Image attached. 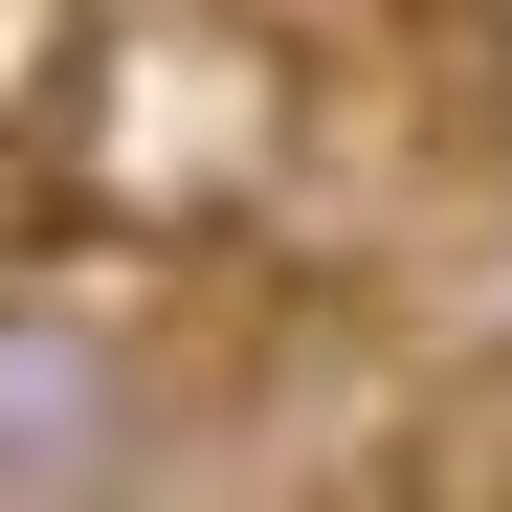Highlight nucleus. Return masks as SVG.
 Here are the masks:
<instances>
[{"mask_svg": "<svg viewBox=\"0 0 512 512\" xmlns=\"http://www.w3.org/2000/svg\"><path fill=\"white\" fill-rule=\"evenodd\" d=\"M112 468H134V334L0 290V490H112Z\"/></svg>", "mask_w": 512, "mask_h": 512, "instance_id": "f257e3e1", "label": "nucleus"}, {"mask_svg": "<svg viewBox=\"0 0 512 512\" xmlns=\"http://www.w3.org/2000/svg\"><path fill=\"white\" fill-rule=\"evenodd\" d=\"M401 490H512V357L446 401V446H401Z\"/></svg>", "mask_w": 512, "mask_h": 512, "instance_id": "f03ea898", "label": "nucleus"}]
</instances>
